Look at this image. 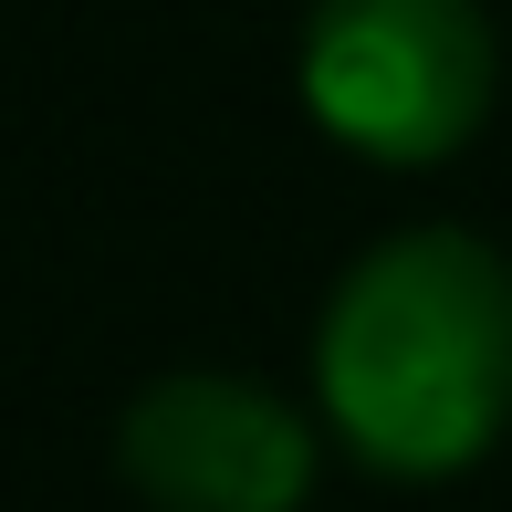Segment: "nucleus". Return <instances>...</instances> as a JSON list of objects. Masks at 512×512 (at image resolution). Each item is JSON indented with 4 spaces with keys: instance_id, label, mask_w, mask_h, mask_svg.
<instances>
[{
    "instance_id": "nucleus-1",
    "label": "nucleus",
    "mask_w": 512,
    "mask_h": 512,
    "mask_svg": "<svg viewBox=\"0 0 512 512\" xmlns=\"http://www.w3.org/2000/svg\"><path fill=\"white\" fill-rule=\"evenodd\" d=\"M314 418L377 481H460L512 429V251L460 220L366 241L314 314Z\"/></svg>"
},
{
    "instance_id": "nucleus-2",
    "label": "nucleus",
    "mask_w": 512,
    "mask_h": 512,
    "mask_svg": "<svg viewBox=\"0 0 512 512\" xmlns=\"http://www.w3.org/2000/svg\"><path fill=\"white\" fill-rule=\"evenodd\" d=\"M304 115L366 168H439L492 126L502 32L481 0H314L293 42Z\"/></svg>"
},
{
    "instance_id": "nucleus-3",
    "label": "nucleus",
    "mask_w": 512,
    "mask_h": 512,
    "mask_svg": "<svg viewBox=\"0 0 512 512\" xmlns=\"http://www.w3.org/2000/svg\"><path fill=\"white\" fill-rule=\"evenodd\" d=\"M324 471V418H304L283 387L178 366L136 387L115 418V481L147 512H304Z\"/></svg>"
}]
</instances>
